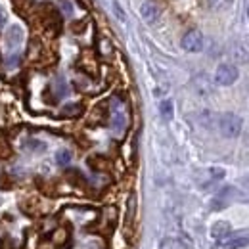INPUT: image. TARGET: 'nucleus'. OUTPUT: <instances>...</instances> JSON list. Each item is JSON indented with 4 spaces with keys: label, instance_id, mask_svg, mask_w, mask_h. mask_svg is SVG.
Wrapping results in <instances>:
<instances>
[{
    "label": "nucleus",
    "instance_id": "39448f33",
    "mask_svg": "<svg viewBox=\"0 0 249 249\" xmlns=\"http://www.w3.org/2000/svg\"><path fill=\"white\" fill-rule=\"evenodd\" d=\"M140 14H142V18H144L148 23H156L159 14H161V10H159V6H157L156 2H144Z\"/></svg>",
    "mask_w": 249,
    "mask_h": 249
},
{
    "label": "nucleus",
    "instance_id": "f03ea898",
    "mask_svg": "<svg viewBox=\"0 0 249 249\" xmlns=\"http://www.w3.org/2000/svg\"><path fill=\"white\" fill-rule=\"evenodd\" d=\"M238 81V69L230 63H222L218 65L217 71H215V83L218 87H230Z\"/></svg>",
    "mask_w": 249,
    "mask_h": 249
},
{
    "label": "nucleus",
    "instance_id": "ddd939ff",
    "mask_svg": "<svg viewBox=\"0 0 249 249\" xmlns=\"http://www.w3.org/2000/svg\"><path fill=\"white\" fill-rule=\"evenodd\" d=\"M6 23H8V12L0 6V27H4Z\"/></svg>",
    "mask_w": 249,
    "mask_h": 249
},
{
    "label": "nucleus",
    "instance_id": "20e7f679",
    "mask_svg": "<svg viewBox=\"0 0 249 249\" xmlns=\"http://www.w3.org/2000/svg\"><path fill=\"white\" fill-rule=\"evenodd\" d=\"M21 42H23V31H21V27L12 25L8 29V33H6V48L16 50V48H19Z\"/></svg>",
    "mask_w": 249,
    "mask_h": 249
},
{
    "label": "nucleus",
    "instance_id": "6e6552de",
    "mask_svg": "<svg viewBox=\"0 0 249 249\" xmlns=\"http://www.w3.org/2000/svg\"><path fill=\"white\" fill-rule=\"evenodd\" d=\"M159 111H161V117L163 119H173V102L171 100H163L161 104H159Z\"/></svg>",
    "mask_w": 249,
    "mask_h": 249
},
{
    "label": "nucleus",
    "instance_id": "f8f14e48",
    "mask_svg": "<svg viewBox=\"0 0 249 249\" xmlns=\"http://www.w3.org/2000/svg\"><path fill=\"white\" fill-rule=\"evenodd\" d=\"M134 207H136V197L130 196V199H128V220H132V217H134Z\"/></svg>",
    "mask_w": 249,
    "mask_h": 249
},
{
    "label": "nucleus",
    "instance_id": "f257e3e1",
    "mask_svg": "<svg viewBox=\"0 0 249 249\" xmlns=\"http://www.w3.org/2000/svg\"><path fill=\"white\" fill-rule=\"evenodd\" d=\"M218 128L224 138H236V136H240V132L244 128V119L236 113H224L218 119Z\"/></svg>",
    "mask_w": 249,
    "mask_h": 249
},
{
    "label": "nucleus",
    "instance_id": "4468645a",
    "mask_svg": "<svg viewBox=\"0 0 249 249\" xmlns=\"http://www.w3.org/2000/svg\"><path fill=\"white\" fill-rule=\"evenodd\" d=\"M226 0H207V4H209V8H220L222 4H224Z\"/></svg>",
    "mask_w": 249,
    "mask_h": 249
},
{
    "label": "nucleus",
    "instance_id": "423d86ee",
    "mask_svg": "<svg viewBox=\"0 0 249 249\" xmlns=\"http://www.w3.org/2000/svg\"><path fill=\"white\" fill-rule=\"evenodd\" d=\"M230 230H232L230 222H226V220H218V222H215V224L211 226V238L220 242V240H224V238L230 234Z\"/></svg>",
    "mask_w": 249,
    "mask_h": 249
},
{
    "label": "nucleus",
    "instance_id": "9b49d317",
    "mask_svg": "<svg viewBox=\"0 0 249 249\" xmlns=\"http://www.w3.org/2000/svg\"><path fill=\"white\" fill-rule=\"evenodd\" d=\"M62 113L63 115H77V113H81V106H65Z\"/></svg>",
    "mask_w": 249,
    "mask_h": 249
},
{
    "label": "nucleus",
    "instance_id": "2eb2a0df",
    "mask_svg": "<svg viewBox=\"0 0 249 249\" xmlns=\"http://www.w3.org/2000/svg\"><path fill=\"white\" fill-rule=\"evenodd\" d=\"M248 18H249V6H248Z\"/></svg>",
    "mask_w": 249,
    "mask_h": 249
},
{
    "label": "nucleus",
    "instance_id": "0eeeda50",
    "mask_svg": "<svg viewBox=\"0 0 249 249\" xmlns=\"http://www.w3.org/2000/svg\"><path fill=\"white\" fill-rule=\"evenodd\" d=\"M220 246L222 249H242L249 246V238L246 236H236V238H224V240H220Z\"/></svg>",
    "mask_w": 249,
    "mask_h": 249
},
{
    "label": "nucleus",
    "instance_id": "1a4fd4ad",
    "mask_svg": "<svg viewBox=\"0 0 249 249\" xmlns=\"http://www.w3.org/2000/svg\"><path fill=\"white\" fill-rule=\"evenodd\" d=\"M56 161H58V165H69V161H71V152L69 150H60L58 154H56Z\"/></svg>",
    "mask_w": 249,
    "mask_h": 249
},
{
    "label": "nucleus",
    "instance_id": "9d476101",
    "mask_svg": "<svg viewBox=\"0 0 249 249\" xmlns=\"http://www.w3.org/2000/svg\"><path fill=\"white\" fill-rule=\"evenodd\" d=\"M209 177H211V180H213V182H215V180H220V178L224 177V169H218V167L209 169Z\"/></svg>",
    "mask_w": 249,
    "mask_h": 249
},
{
    "label": "nucleus",
    "instance_id": "7ed1b4c3",
    "mask_svg": "<svg viewBox=\"0 0 249 249\" xmlns=\"http://www.w3.org/2000/svg\"><path fill=\"white\" fill-rule=\"evenodd\" d=\"M182 48H184L186 52H192V54L201 52V48H203V35L197 31V29L188 31L186 35L182 36Z\"/></svg>",
    "mask_w": 249,
    "mask_h": 249
}]
</instances>
